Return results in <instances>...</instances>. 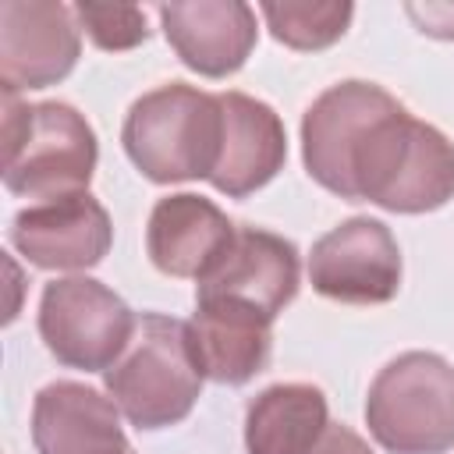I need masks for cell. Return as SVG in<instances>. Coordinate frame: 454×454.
Masks as SVG:
<instances>
[{
    "label": "cell",
    "mask_w": 454,
    "mask_h": 454,
    "mask_svg": "<svg viewBox=\"0 0 454 454\" xmlns=\"http://www.w3.org/2000/svg\"><path fill=\"white\" fill-rule=\"evenodd\" d=\"M82 57V25L74 7L57 0L0 4V89H50L64 82Z\"/></svg>",
    "instance_id": "ba28073f"
},
{
    "label": "cell",
    "mask_w": 454,
    "mask_h": 454,
    "mask_svg": "<svg viewBox=\"0 0 454 454\" xmlns=\"http://www.w3.org/2000/svg\"><path fill=\"white\" fill-rule=\"evenodd\" d=\"M301 284L294 241L262 227H238L220 262L195 284V298H227L277 319Z\"/></svg>",
    "instance_id": "9c48e42d"
},
{
    "label": "cell",
    "mask_w": 454,
    "mask_h": 454,
    "mask_svg": "<svg viewBox=\"0 0 454 454\" xmlns=\"http://www.w3.org/2000/svg\"><path fill=\"white\" fill-rule=\"evenodd\" d=\"M99 145L71 103H21L4 92V184L11 195L50 202L89 192Z\"/></svg>",
    "instance_id": "3957f363"
},
{
    "label": "cell",
    "mask_w": 454,
    "mask_h": 454,
    "mask_svg": "<svg viewBox=\"0 0 454 454\" xmlns=\"http://www.w3.org/2000/svg\"><path fill=\"white\" fill-rule=\"evenodd\" d=\"M404 14L422 35L454 39V4H404Z\"/></svg>",
    "instance_id": "ffe728a7"
},
{
    "label": "cell",
    "mask_w": 454,
    "mask_h": 454,
    "mask_svg": "<svg viewBox=\"0 0 454 454\" xmlns=\"http://www.w3.org/2000/svg\"><path fill=\"white\" fill-rule=\"evenodd\" d=\"M394 103V96L362 78H348L319 92L301 117V160L316 184L340 195L344 170L369 124Z\"/></svg>",
    "instance_id": "8fae6325"
},
{
    "label": "cell",
    "mask_w": 454,
    "mask_h": 454,
    "mask_svg": "<svg viewBox=\"0 0 454 454\" xmlns=\"http://www.w3.org/2000/svg\"><path fill=\"white\" fill-rule=\"evenodd\" d=\"M309 454H372V447L344 422H330L326 433L319 436V443Z\"/></svg>",
    "instance_id": "44dd1931"
},
{
    "label": "cell",
    "mask_w": 454,
    "mask_h": 454,
    "mask_svg": "<svg viewBox=\"0 0 454 454\" xmlns=\"http://www.w3.org/2000/svg\"><path fill=\"white\" fill-rule=\"evenodd\" d=\"M234 231L238 227L216 202L177 192L153 206L145 223V252L160 273L202 280L227 252Z\"/></svg>",
    "instance_id": "9a60e30c"
},
{
    "label": "cell",
    "mask_w": 454,
    "mask_h": 454,
    "mask_svg": "<svg viewBox=\"0 0 454 454\" xmlns=\"http://www.w3.org/2000/svg\"><path fill=\"white\" fill-rule=\"evenodd\" d=\"M177 60L202 78H227L255 50V11L241 0H177L156 7Z\"/></svg>",
    "instance_id": "7c38bea8"
},
{
    "label": "cell",
    "mask_w": 454,
    "mask_h": 454,
    "mask_svg": "<svg viewBox=\"0 0 454 454\" xmlns=\"http://www.w3.org/2000/svg\"><path fill=\"white\" fill-rule=\"evenodd\" d=\"M330 426L326 394L312 383H273L245 411L248 454H309Z\"/></svg>",
    "instance_id": "e0dca14e"
},
{
    "label": "cell",
    "mask_w": 454,
    "mask_h": 454,
    "mask_svg": "<svg viewBox=\"0 0 454 454\" xmlns=\"http://www.w3.org/2000/svg\"><path fill=\"white\" fill-rule=\"evenodd\" d=\"M220 92H202L188 82H170L131 103L121 128V142L142 177L156 184H177L199 177L209 181L220 160Z\"/></svg>",
    "instance_id": "277c9868"
},
{
    "label": "cell",
    "mask_w": 454,
    "mask_h": 454,
    "mask_svg": "<svg viewBox=\"0 0 454 454\" xmlns=\"http://www.w3.org/2000/svg\"><path fill=\"white\" fill-rule=\"evenodd\" d=\"M259 14L277 43L316 53L333 46L348 32L355 7L348 0H266L259 4Z\"/></svg>",
    "instance_id": "ac0fdd59"
},
{
    "label": "cell",
    "mask_w": 454,
    "mask_h": 454,
    "mask_svg": "<svg viewBox=\"0 0 454 454\" xmlns=\"http://www.w3.org/2000/svg\"><path fill=\"white\" fill-rule=\"evenodd\" d=\"M365 426L390 454H443L454 447V365L436 351L390 358L365 397Z\"/></svg>",
    "instance_id": "5b68a950"
},
{
    "label": "cell",
    "mask_w": 454,
    "mask_h": 454,
    "mask_svg": "<svg viewBox=\"0 0 454 454\" xmlns=\"http://www.w3.org/2000/svg\"><path fill=\"white\" fill-rule=\"evenodd\" d=\"M11 245L39 270H89L114 245V223L89 192L32 202L11 220Z\"/></svg>",
    "instance_id": "30bf717a"
},
{
    "label": "cell",
    "mask_w": 454,
    "mask_h": 454,
    "mask_svg": "<svg viewBox=\"0 0 454 454\" xmlns=\"http://www.w3.org/2000/svg\"><path fill=\"white\" fill-rule=\"evenodd\" d=\"M340 199L387 213H433L454 199V142L394 99L351 153Z\"/></svg>",
    "instance_id": "6da1fadb"
},
{
    "label": "cell",
    "mask_w": 454,
    "mask_h": 454,
    "mask_svg": "<svg viewBox=\"0 0 454 454\" xmlns=\"http://www.w3.org/2000/svg\"><path fill=\"white\" fill-rule=\"evenodd\" d=\"M220 160L209 184L227 199H245L280 174L287 160V131L280 114L248 92H220Z\"/></svg>",
    "instance_id": "4fadbf2b"
},
{
    "label": "cell",
    "mask_w": 454,
    "mask_h": 454,
    "mask_svg": "<svg viewBox=\"0 0 454 454\" xmlns=\"http://www.w3.org/2000/svg\"><path fill=\"white\" fill-rule=\"evenodd\" d=\"M202 380L188 323L167 312H142L128 348L103 372L106 394L142 433L184 422L202 394Z\"/></svg>",
    "instance_id": "7a4b0ae2"
},
{
    "label": "cell",
    "mask_w": 454,
    "mask_h": 454,
    "mask_svg": "<svg viewBox=\"0 0 454 454\" xmlns=\"http://www.w3.org/2000/svg\"><path fill=\"white\" fill-rule=\"evenodd\" d=\"M309 284L344 305H383L401 291V248L383 220L351 216L326 231L309 255Z\"/></svg>",
    "instance_id": "52a82bcc"
},
{
    "label": "cell",
    "mask_w": 454,
    "mask_h": 454,
    "mask_svg": "<svg viewBox=\"0 0 454 454\" xmlns=\"http://www.w3.org/2000/svg\"><path fill=\"white\" fill-rule=\"evenodd\" d=\"M188 333L199 369L213 383L241 387L270 365L273 319L241 301L195 298V316L188 319Z\"/></svg>",
    "instance_id": "2e32d148"
},
{
    "label": "cell",
    "mask_w": 454,
    "mask_h": 454,
    "mask_svg": "<svg viewBox=\"0 0 454 454\" xmlns=\"http://www.w3.org/2000/svg\"><path fill=\"white\" fill-rule=\"evenodd\" d=\"M74 14L99 50H135L149 39L145 11L135 4H74Z\"/></svg>",
    "instance_id": "d6986e66"
},
{
    "label": "cell",
    "mask_w": 454,
    "mask_h": 454,
    "mask_svg": "<svg viewBox=\"0 0 454 454\" xmlns=\"http://www.w3.org/2000/svg\"><path fill=\"white\" fill-rule=\"evenodd\" d=\"M138 316L96 277H60L43 287L39 337L46 351L82 372H106L135 333Z\"/></svg>",
    "instance_id": "8992f818"
},
{
    "label": "cell",
    "mask_w": 454,
    "mask_h": 454,
    "mask_svg": "<svg viewBox=\"0 0 454 454\" xmlns=\"http://www.w3.org/2000/svg\"><path fill=\"white\" fill-rule=\"evenodd\" d=\"M35 454H128L121 408L78 380H53L32 401Z\"/></svg>",
    "instance_id": "5bb4252c"
},
{
    "label": "cell",
    "mask_w": 454,
    "mask_h": 454,
    "mask_svg": "<svg viewBox=\"0 0 454 454\" xmlns=\"http://www.w3.org/2000/svg\"><path fill=\"white\" fill-rule=\"evenodd\" d=\"M128 454H135V450H128Z\"/></svg>",
    "instance_id": "7402d4cb"
}]
</instances>
